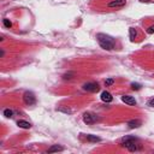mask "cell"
I'll return each mask as SVG.
<instances>
[{"label":"cell","mask_w":154,"mask_h":154,"mask_svg":"<svg viewBox=\"0 0 154 154\" xmlns=\"http://www.w3.org/2000/svg\"><path fill=\"white\" fill-rule=\"evenodd\" d=\"M122 101L125 102L126 105H136V100H135V98L134 96H130V95H123L122 96Z\"/></svg>","instance_id":"6"},{"label":"cell","mask_w":154,"mask_h":154,"mask_svg":"<svg viewBox=\"0 0 154 154\" xmlns=\"http://www.w3.org/2000/svg\"><path fill=\"white\" fill-rule=\"evenodd\" d=\"M76 76V74L75 72H72V71H70V72H66V74H64L63 75V79H65V81H70V79H72Z\"/></svg>","instance_id":"12"},{"label":"cell","mask_w":154,"mask_h":154,"mask_svg":"<svg viewBox=\"0 0 154 154\" xmlns=\"http://www.w3.org/2000/svg\"><path fill=\"white\" fill-rule=\"evenodd\" d=\"M141 3H148V1H151V0H140Z\"/></svg>","instance_id":"22"},{"label":"cell","mask_w":154,"mask_h":154,"mask_svg":"<svg viewBox=\"0 0 154 154\" xmlns=\"http://www.w3.org/2000/svg\"><path fill=\"white\" fill-rule=\"evenodd\" d=\"M3 114L6 117V118H12V117H13V111L10 110V108H6V110H4Z\"/></svg>","instance_id":"15"},{"label":"cell","mask_w":154,"mask_h":154,"mask_svg":"<svg viewBox=\"0 0 154 154\" xmlns=\"http://www.w3.org/2000/svg\"><path fill=\"white\" fill-rule=\"evenodd\" d=\"M4 54H5V52H4V51H1V53H0V57L3 58V57H4Z\"/></svg>","instance_id":"23"},{"label":"cell","mask_w":154,"mask_h":154,"mask_svg":"<svg viewBox=\"0 0 154 154\" xmlns=\"http://www.w3.org/2000/svg\"><path fill=\"white\" fill-rule=\"evenodd\" d=\"M17 125L20 126V128L22 129H30L31 128V124L29 122H26V121H23V119H20L17 122Z\"/></svg>","instance_id":"9"},{"label":"cell","mask_w":154,"mask_h":154,"mask_svg":"<svg viewBox=\"0 0 154 154\" xmlns=\"http://www.w3.org/2000/svg\"><path fill=\"white\" fill-rule=\"evenodd\" d=\"M23 101H24L25 105H28V106L34 105L36 102V98H35L34 93H31V92H25L23 94Z\"/></svg>","instance_id":"3"},{"label":"cell","mask_w":154,"mask_h":154,"mask_svg":"<svg viewBox=\"0 0 154 154\" xmlns=\"http://www.w3.org/2000/svg\"><path fill=\"white\" fill-rule=\"evenodd\" d=\"M126 4V0H111L107 4V7L110 8H117V7H123Z\"/></svg>","instance_id":"5"},{"label":"cell","mask_w":154,"mask_h":154,"mask_svg":"<svg viewBox=\"0 0 154 154\" xmlns=\"http://www.w3.org/2000/svg\"><path fill=\"white\" fill-rule=\"evenodd\" d=\"M83 89L89 93H96L100 90V87H99V84L96 82H88V83L83 84Z\"/></svg>","instance_id":"4"},{"label":"cell","mask_w":154,"mask_h":154,"mask_svg":"<svg viewBox=\"0 0 154 154\" xmlns=\"http://www.w3.org/2000/svg\"><path fill=\"white\" fill-rule=\"evenodd\" d=\"M101 100L104 101V102H111L112 100H113V96H112V94L110 93V92H107V90H104V92L101 93Z\"/></svg>","instance_id":"7"},{"label":"cell","mask_w":154,"mask_h":154,"mask_svg":"<svg viewBox=\"0 0 154 154\" xmlns=\"http://www.w3.org/2000/svg\"><path fill=\"white\" fill-rule=\"evenodd\" d=\"M121 146L123 148H126L130 152H137V151H140L142 148L141 144L139 143V140L136 137H134V136H125V137H123L122 141H121Z\"/></svg>","instance_id":"1"},{"label":"cell","mask_w":154,"mask_h":154,"mask_svg":"<svg viewBox=\"0 0 154 154\" xmlns=\"http://www.w3.org/2000/svg\"><path fill=\"white\" fill-rule=\"evenodd\" d=\"M86 137H87V140L90 141V142H100V141H101V139L98 137V136H95V135H87Z\"/></svg>","instance_id":"14"},{"label":"cell","mask_w":154,"mask_h":154,"mask_svg":"<svg viewBox=\"0 0 154 154\" xmlns=\"http://www.w3.org/2000/svg\"><path fill=\"white\" fill-rule=\"evenodd\" d=\"M131 88L134 90H139V89H141V84H139V83H131Z\"/></svg>","instance_id":"18"},{"label":"cell","mask_w":154,"mask_h":154,"mask_svg":"<svg viewBox=\"0 0 154 154\" xmlns=\"http://www.w3.org/2000/svg\"><path fill=\"white\" fill-rule=\"evenodd\" d=\"M59 111H63V112H66V113H70L71 111L69 110V108H68V110H66V108H59Z\"/></svg>","instance_id":"21"},{"label":"cell","mask_w":154,"mask_h":154,"mask_svg":"<svg viewBox=\"0 0 154 154\" xmlns=\"http://www.w3.org/2000/svg\"><path fill=\"white\" fill-rule=\"evenodd\" d=\"M147 33H148V34H154V25L149 26V28L147 29Z\"/></svg>","instance_id":"20"},{"label":"cell","mask_w":154,"mask_h":154,"mask_svg":"<svg viewBox=\"0 0 154 154\" xmlns=\"http://www.w3.org/2000/svg\"><path fill=\"white\" fill-rule=\"evenodd\" d=\"M141 124H142V123H141V121H139V119H132V121H130V122L128 123V125H129V128H130V129L139 128V126H140Z\"/></svg>","instance_id":"10"},{"label":"cell","mask_w":154,"mask_h":154,"mask_svg":"<svg viewBox=\"0 0 154 154\" xmlns=\"http://www.w3.org/2000/svg\"><path fill=\"white\" fill-rule=\"evenodd\" d=\"M129 35H130V40L134 41L135 39L137 38V31H136V29H135V28H130L129 29Z\"/></svg>","instance_id":"13"},{"label":"cell","mask_w":154,"mask_h":154,"mask_svg":"<svg viewBox=\"0 0 154 154\" xmlns=\"http://www.w3.org/2000/svg\"><path fill=\"white\" fill-rule=\"evenodd\" d=\"M83 122L86 124H93L95 122V116L92 113H84L83 114Z\"/></svg>","instance_id":"8"},{"label":"cell","mask_w":154,"mask_h":154,"mask_svg":"<svg viewBox=\"0 0 154 154\" xmlns=\"http://www.w3.org/2000/svg\"><path fill=\"white\" fill-rule=\"evenodd\" d=\"M114 83V79L113 78H107L106 81H105V86L106 87H110V86H112Z\"/></svg>","instance_id":"17"},{"label":"cell","mask_w":154,"mask_h":154,"mask_svg":"<svg viewBox=\"0 0 154 154\" xmlns=\"http://www.w3.org/2000/svg\"><path fill=\"white\" fill-rule=\"evenodd\" d=\"M61 151H64V147H61L59 146V144H53V146L51 148H48L47 153H54V152H61Z\"/></svg>","instance_id":"11"},{"label":"cell","mask_w":154,"mask_h":154,"mask_svg":"<svg viewBox=\"0 0 154 154\" xmlns=\"http://www.w3.org/2000/svg\"><path fill=\"white\" fill-rule=\"evenodd\" d=\"M3 24L6 26V28H11V26H12V23L10 22V20H7V18L3 20Z\"/></svg>","instance_id":"16"},{"label":"cell","mask_w":154,"mask_h":154,"mask_svg":"<svg viewBox=\"0 0 154 154\" xmlns=\"http://www.w3.org/2000/svg\"><path fill=\"white\" fill-rule=\"evenodd\" d=\"M147 105H148V106H151V107H154V98L149 99L148 102H147Z\"/></svg>","instance_id":"19"},{"label":"cell","mask_w":154,"mask_h":154,"mask_svg":"<svg viewBox=\"0 0 154 154\" xmlns=\"http://www.w3.org/2000/svg\"><path fill=\"white\" fill-rule=\"evenodd\" d=\"M96 40L99 42V45H100V47L106 49V51H112L114 49V40L111 38V36H108L106 34H98L96 35Z\"/></svg>","instance_id":"2"}]
</instances>
